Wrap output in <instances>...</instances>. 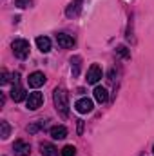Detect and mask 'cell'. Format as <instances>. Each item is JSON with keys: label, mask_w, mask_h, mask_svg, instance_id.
I'll return each instance as SVG.
<instances>
[{"label": "cell", "mask_w": 154, "mask_h": 156, "mask_svg": "<svg viewBox=\"0 0 154 156\" xmlns=\"http://www.w3.org/2000/svg\"><path fill=\"white\" fill-rule=\"evenodd\" d=\"M53 100H54L56 111L62 115V118H67V115H69V93L64 87H56L53 91Z\"/></svg>", "instance_id": "1"}, {"label": "cell", "mask_w": 154, "mask_h": 156, "mask_svg": "<svg viewBox=\"0 0 154 156\" xmlns=\"http://www.w3.org/2000/svg\"><path fill=\"white\" fill-rule=\"evenodd\" d=\"M13 53H15V56L16 58H20V60H24V58H27V55H29V42L24 38H18L13 42Z\"/></svg>", "instance_id": "2"}, {"label": "cell", "mask_w": 154, "mask_h": 156, "mask_svg": "<svg viewBox=\"0 0 154 156\" xmlns=\"http://www.w3.org/2000/svg\"><path fill=\"white\" fill-rule=\"evenodd\" d=\"M42 104H44V94H42V93H38V91L29 93V96H27V100H26V107H27L29 111H37L38 107H42Z\"/></svg>", "instance_id": "3"}, {"label": "cell", "mask_w": 154, "mask_h": 156, "mask_svg": "<svg viewBox=\"0 0 154 156\" xmlns=\"http://www.w3.org/2000/svg\"><path fill=\"white\" fill-rule=\"evenodd\" d=\"M15 85H13V89H11V98L15 100V102H22V100H27V93H26V89L18 83V75H15Z\"/></svg>", "instance_id": "4"}, {"label": "cell", "mask_w": 154, "mask_h": 156, "mask_svg": "<svg viewBox=\"0 0 154 156\" xmlns=\"http://www.w3.org/2000/svg\"><path fill=\"white\" fill-rule=\"evenodd\" d=\"M103 76V73H102V67L98 66V64H93L91 67H89V71H87V83H98L100 80Z\"/></svg>", "instance_id": "5"}, {"label": "cell", "mask_w": 154, "mask_h": 156, "mask_svg": "<svg viewBox=\"0 0 154 156\" xmlns=\"http://www.w3.org/2000/svg\"><path fill=\"white\" fill-rule=\"evenodd\" d=\"M45 75L42 73V71H35V73H31L29 78H27V83H29V87H33V89H38L42 87L44 83H45Z\"/></svg>", "instance_id": "6"}, {"label": "cell", "mask_w": 154, "mask_h": 156, "mask_svg": "<svg viewBox=\"0 0 154 156\" xmlns=\"http://www.w3.org/2000/svg\"><path fill=\"white\" fill-rule=\"evenodd\" d=\"M93 100L91 98H80L76 104H75V109H76L80 115H87V113H91L93 111Z\"/></svg>", "instance_id": "7"}, {"label": "cell", "mask_w": 154, "mask_h": 156, "mask_svg": "<svg viewBox=\"0 0 154 156\" xmlns=\"http://www.w3.org/2000/svg\"><path fill=\"white\" fill-rule=\"evenodd\" d=\"M13 153H15V156H29V153H31V145H29L27 142L18 140V142L13 144Z\"/></svg>", "instance_id": "8"}, {"label": "cell", "mask_w": 154, "mask_h": 156, "mask_svg": "<svg viewBox=\"0 0 154 156\" xmlns=\"http://www.w3.org/2000/svg\"><path fill=\"white\" fill-rule=\"evenodd\" d=\"M56 44H58L60 47H64V49H69V47L75 45V38L69 37V35H65V33H58V35H56Z\"/></svg>", "instance_id": "9"}, {"label": "cell", "mask_w": 154, "mask_h": 156, "mask_svg": "<svg viewBox=\"0 0 154 156\" xmlns=\"http://www.w3.org/2000/svg\"><path fill=\"white\" fill-rule=\"evenodd\" d=\"M93 94H94V100H96L98 104H105L107 98H109V93H107V89H105L103 85H96L94 91H93Z\"/></svg>", "instance_id": "10"}, {"label": "cell", "mask_w": 154, "mask_h": 156, "mask_svg": "<svg viewBox=\"0 0 154 156\" xmlns=\"http://www.w3.org/2000/svg\"><path fill=\"white\" fill-rule=\"evenodd\" d=\"M67 136V129L64 125H54L51 127V138L53 140H64Z\"/></svg>", "instance_id": "11"}, {"label": "cell", "mask_w": 154, "mask_h": 156, "mask_svg": "<svg viewBox=\"0 0 154 156\" xmlns=\"http://www.w3.org/2000/svg\"><path fill=\"white\" fill-rule=\"evenodd\" d=\"M40 153L44 156H58V149L53 144H40Z\"/></svg>", "instance_id": "12"}, {"label": "cell", "mask_w": 154, "mask_h": 156, "mask_svg": "<svg viewBox=\"0 0 154 156\" xmlns=\"http://www.w3.org/2000/svg\"><path fill=\"white\" fill-rule=\"evenodd\" d=\"M37 47L42 53H49L51 51V40L47 38V37H38L37 38Z\"/></svg>", "instance_id": "13"}, {"label": "cell", "mask_w": 154, "mask_h": 156, "mask_svg": "<svg viewBox=\"0 0 154 156\" xmlns=\"http://www.w3.org/2000/svg\"><path fill=\"white\" fill-rule=\"evenodd\" d=\"M80 7H82V0H73L71 2V5L65 9V15L71 18V16H76L78 13H80Z\"/></svg>", "instance_id": "14"}, {"label": "cell", "mask_w": 154, "mask_h": 156, "mask_svg": "<svg viewBox=\"0 0 154 156\" xmlns=\"http://www.w3.org/2000/svg\"><path fill=\"white\" fill-rule=\"evenodd\" d=\"M80 67H82V58L80 56H73L71 58V73H73L75 78L80 75Z\"/></svg>", "instance_id": "15"}, {"label": "cell", "mask_w": 154, "mask_h": 156, "mask_svg": "<svg viewBox=\"0 0 154 156\" xmlns=\"http://www.w3.org/2000/svg\"><path fill=\"white\" fill-rule=\"evenodd\" d=\"M9 134H11V125L5 120H2L0 122V136H2V140H7Z\"/></svg>", "instance_id": "16"}, {"label": "cell", "mask_w": 154, "mask_h": 156, "mask_svg": "<svg viewBox=\"0 0 154 156\" xmlns=\"http://www.w3.org/2000/svg\"><path fill=\"white\" fill-rule=\"evenodd\" d=\"M60 154L62 156H76V147L75 145H65Z\"/></svg>", "instance_id": "17"}, {"label": "cell", "mask_w": 154, "mask_h": 156, "mask_svg": "<svg viewBox=\"0 0 154 156\" xmlns=\"http://www.w3.org/2000/svg\"><path fill=\"white\" fill-rule=\"evenodd\" d=\"M116 53H118V55H120L121 58H131V53L127 51V47H125V45H118Z\"/></svg>", "instance_id": "18"}, {"label": "cell", "mask_w": 154, "mask_h": 156, "mask_svg": "<svg viewBox=\"0 0 154 156\" xmlns=\"http://www.w3.org/2000/svg\"><path fill=\"white\" fill-rule=\"evenodd\" d=\"M42 127H45V122H44V120H40L38 123H35V125H29L27 131H29V133H37L38 129H42Z\"/></svg>", "instance_id": "19"}, {"label": "cell", "mask_w": 154, "mask_h": 156, "mask_svg": "<svg viewBox=\"0 0 154 156\" xmlns=\"http://www.w3.org/2000/svg\"><path fill=\"white\" fill-rule=\"evenodd\" d=\"M31 2H33V0H15V5L20 7V9H24V7H29Z\"/></svg>", "instance_id": "20"}, {"label": "cell", "mask_w": 154, "mask_h": 156, "mask_svg": "<svg viewBox=\"0 0 154 156\" xmlns=\"http://www.w3.org/2000/svg\"><path fill=\"white\" fill-rule=\"evenodd\" d=\"M9 82V75H7V71H2V78H0V83L2 85H5Z\"/></svg>", "instance_id": "21"}, {"label": "cell", "mask_w": 154, "mask_h": 156, "mask_svg": "<svg viewBox=\"0 0 154 156\" xmlns=\"http://www.w3.org/2000/svg\"><path fill=\"white\" fill-rule=\"evenodd\" d=\"M152 153H154V147H152Z\"/></svg>", "instance_id": "22"}]
</instances>
